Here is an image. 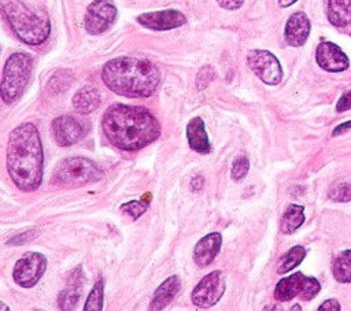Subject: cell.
<instances>
[{"mask_svg": "<svg viewBox=\"0 0 351 311\" xmlns=\"http://www.w3.org/2000/svg\"><path fill=\"white\" fill-rule=\"evenodd\" d=\"M101 130L114 147L137 151L159 137L160 125L145 107L115 103L104 111Z\"/></svg>", "mask_w": 351, "mask_h": 311, "instance_id": "cell-1", "label": "cell"}, {"mask_svg": "<svg viewBox=\"0 0 351 311\" xmlns=\"http://www.w3.org/2000/svg\"><path fill=\"white\" fill-rule=\"evenodd\" d=\"M43 169L44 151L36 125H18L7 144V170L12 182L22 192H33L43 182Z\"/></svg>", "mask_w": 351, "mask_h": 311, "instance_id": "cell-2", "label": "cell"}, {"mask_svg": "<svg viewBox=\"0 0 351 311\" xmlns=\"http://www.w3.org/2000/svg\"><path fill=\"white\" fill-rule=\"evenodd\" d=\"M101 79L110 90L119 96L149 97L160 82V73L147 59L119 56L103 66Z\"/></svg>", "mask_w": 351, "mask_h": 311, "instance_id": "cell-3", "label": "cell"}, {"mask_svg": "<svg viewBox=\"0 0 351 311\" xmlns=\"http://www.w3.org/2000/svg\"><path fill=\"white\" fill-rule=\"evenodd\" d=\"M1 10L15 36L27 45L43 44L49 33L51 23L44 15H38L21 0H1Z\"/></svg>", "mask_w": 351, "mask_h": 311, "instance_id": "cell-4", "label": "cell"}, {"mask_svg": "<svg viewBox=\"0 0 351 311\" xmlns=\"http://www.w3.org/2000/svg\"><path fill=\"white\" fill-rule=\"evenodd\" d=\"M33 70V58L26 52L12 53L3 69L1 99L5 104H14L22 96Z\"/></svg>", "mask_w": 351, "mask_h": 311, "instance_id": "cell-5", "label": "cell"}, {"mask_svg": "<svg viewBox=\"0 0 351 311\" xmlns=\"http://www.w3.org/2000/svg\"><path fill=\"white\" fill-rule=\"evenodd\" d=\"M103 177V170L90 159L71 156L63 159L52 174V184L60 186H82L97 182Z\"/></svg>", "mask_w": 351, "mask_h": 311, "instance_id": "cell-6", "label": "cell"}, {"mask_svg": "<svg viewBox=\"0 0 351 311\" xmlns=\"http://www.w3.org/2000/svg\"><path fill=\"white\" fill-rule=\"evenodd\" d=\"M225 275L219 270H214L204 275L191 293L192 303L199 308H210L215 306L225 292Z\"/></svg>", "mask_w": 351, "mask_h": 311, "instance_id": "cell-7", "label": "cell"}, {"mask_svg": "<svg viewBox=\"0 0 351 311\" xmlns=\"http://www.w3.org/2000/svg\"><path fill=\"white\" fill-rule=\"evenodd\" d=\"M247 64L266 85H278L282 79L281 64L270 51L251 49L247 55Z\"/></svg>", "mask_w": 351, "mask_h": 311, "instance_id": "cell-8", "label": "cell"}, {"mask_svg": "<svg viewBox=\"0 0 351 311\" xmlns=\"http://www.w3.org/2000/svg\"><path fill=\"white\" fill-rule=\"evenodd\" d=\"M47 269V258L40 252H26L22 255L12 270L14 281L22 288L34 286L44 275Z\"/></svg>", "mask_w": 351, "mask_h": 311, "instance_id": "cell-9", "label": "cell"}, {"mask_svg": "<svg viewBox=\"0 0 351 311\" xmlns=\"http://www.w3.org/2000/svg\"><path fill=\"white\" fill-rule=\"evenodd\" d=\"M117 14V7L111 0H93L84 16L85 30L92 36L104 33L115 22Z\"/></svg>", "mask_w": 351, "mask_h": 311, "instance_id": "cell-10", "label": "cell"}, {"mask_svg": "<svg viewBox=\"0 0 351 311\" xmlns=\"http://www.w3.org/2000/svg\"><path fill=\"white\" fill-rule=\"evenodd\" d=\"M136 21L151 30L163 32L180 27L186 23V16L178 10H160L152 12L140 14Z\"/></svg>", "mask_w": 351, "mask_h": 311, "instance_id": "cell-11", "label": "cell"}, {"mask_svg": "<svg viewBox=\"0 0 351 311\" xmlns=\"http://www.w3.org/2000/svg\"><path fill=\"white\" fill-rule=\"evenodd\" d=\"M52 133L59 147H70L85 136V127L71 115H60L52 121Z\"/></svg>", "mask_w": 351, "mask_h": 311, "instance_id": "cell-12", "label": "cell"}, {"mask_svg": "<svg viewBox=\"0 0 351 311\" xmlns=\"http://www.w3.org/2000/svg\"><path fill=\"white\" fill-rule=\"evenodd\" d=\"M315 60L318 66L329 73H340L348 69L350 60L347 55L340 49L339 45L324 41L317 47Z\"/></svg>", "mask_w": 351, "mask_h": 311, "instance_id": "cell-13", "label": "cell"}, {"mask_svg": "<svg viewBox=\"0 0 351 311\" xmlns=\"http://www.w3.org/2000/svg\"><path fill=\"white\" fill-rule=\"evenodd\" d=\"M310 29H311V23L308 16L302 11L293 12L285 23V29H284L285 42L291 47H302L310 36Z\"/></svg>", "mask_w": 351, "mask_h": 311, "instance_id": "cell-14", "label": "cell"}, {"mask_svg": "<svg viewBox=\"0 0 351 311\" xmlns=\"http://www.w3.org/2000/svg\"><path fill=\"white\" fill-rule=\"evenodd\" d=\"M222 245V236L218 232H213L202 237L193 247V260L197 266H208L218 255Z\"/></svg>", "mask_w": 351, "mask_h": 311, "instance_id": "cell-15", "label": "cell"}, {"mask_svg": "<svg viewBox=\"0 0 351 311\" xmlns=\"http://www.w3.org/2000/svg\"><path fill=\"white\" fill-rule=\"evenodd\" d=\"M82 282H84V275L81 271V267L78 266L73 273L70 274L66 288L60 290L58 303L60 310H74L80 297H81V289H82Z\"/></svg>", "mask_w": 351, "mask_h": 311, "instance_id": "cell-16", "label": "cell"}, {"mask_svg": "<svg viewBox=\"0 0 351 311\" xmlns=\"http://www.w3.org/2000/svg\"><path fill=\"white\" fill-rule=\"evenodd\" d=\"M185 133L188 144L193 151L199 153H208L211 151L208 134L206 132L204 122L200 116H195L186 123Z\"/></svg>", "mask_w": 351, "mask_h": 311, "instance_id": "cell-17", "label": "cell"}, {"mask_svg": "<svg viewBox=\"0 0 351 311\" xmlns=\"http://www.w3.org/2000/svg\"><path fill=\"white\" fill-rule=\"evenodd\" d=\"M180 288H181V282L177 275H170L169 278H166L155 290V295H154L149 308L151 310H162L166 306H169L170 301L178 293Z\"/></svg>", "mask_w": 351, "mask_h": 311, "instance_id": "cell-18", "label": "cell"}, {"mask_svg": "<svg viewBox=\"0 0 351 311\" xmlns=\"http://www.w3.org/2000/svg\"><path fill=\"white\" fill-rule=\"evenodd\" d=\"M304 278H306V275L302 274L300 271H298V273H293V274L280 279L274 289V297L278 301H288V300L293 299L295 296L300 295L303 284H304Z\"/></svg>", "mask_w": 351, "mask_h": 311, "instance_id": "cell-19", "label": "cell"}, {"mask_svg": "<svg viewBox=\"0 0 351 311\" xmlns=\"http://www.w3.org/2000/svg\"><path fill=\"white\" fill-rule=\"evenodd\" d=\"M328 21L337 27L351 23V0H324Z\"/></svg>", "mask_w": 351, "mask_h": 311, "instance_id": "cell-20", "label": "cell"}, {"mask_svg": "<svg viewBox=\"0 0 351 311\" xmlns=\"http://www.w3.org/2000/svg\"><path fill=\"white\" fill-rule=\"evenodd\" d=\"M73 105L80 114H89L100 105V93L92 85H85L73 96Z\"/></svg>", "mask_w": 351, "mask_h": 311, "instance_id": "cell-21", "label": "cell"}, {"mask_svg": "<svg viewBox=\"0 0 351 311\" xmlns=\"http://www.w3.org/2000/svg\"><path fill=\"white\" fill-rule=\"evenodd\" d=\"M304 222V207L299 204H291L282 214L280 222V230L284 234H292Z\"/></svg>", "mask_w": 351, "mask_h": 311, "instance_id": "cell-22", "label": "cell"}, {"mask_svg": "<svg viewBox=\"0 0 351 311\" xmlns=\"http://www.w3.org/2000/svg\"><path fill=\"white\" fill-rule=\"evenodd\" d=\"M332 273L337 282H351V249H346L336 256L332 266Z\"/></svg>", "mask_w": 351, "mask_h": 311, "instance_id": "cell-23", "label": "cell"}, {"mask_svg": "<svg viewBox=\"0 0 351 311\" xmlns=\"http://www.w3.org/2000/svg\"><path fill=\"white\" fill-rule=\"evenodd\" d=\"M306 256V249L302 245H295L292 247L285 256L282 258L280 266H278V274H285L291 270H293L296 266H299L302 263V260Z\"/></svg>", "mask_w": 351, "mask_h": 311, "instance_id": "cell-24", "label": "cell"}, {"mask_svg": "<svg viewBox=\"0 0 351 311\" xmlns=\"http://www.w3.org/2000/svg\"><path fill=\"white\" fill-rule=\"evenodd\" d=\"M103 281H97L88 295L84 311H100L103 310Z\"/></svg>", "mask_w": 351, "mask_h": 311, "instance_id": "cell-25", "label": "cell"}, {"mask_svg": "<svg viewBox=\"0 0 351 311\" xmlns=\"http://www.w3.org/2000/svg\"><path fill=\"white\" fill-rule=\"evenodd\" d=\"M250 169V162L245 156H239L233 160L232 163V169H230V175L234 181H241Z\"/></svg>", "mask_w": 351, "mask_h": 311, "instance_id": "cell-26", "label": "cell"}, {"mask_svg": "<svg viewBox=\"0 0 351 311\" xmlns=\"http://www.w3.org/2000/svg\"><path fill=\"white\" fill-rule=\"evenodd\" d=\"M329 197L335 201H350L351 200V184L340 182L332 186L329 190Z\"/></svg>", "mask_w": 351, "mask_h": 311, "instance_id": "cell-27", "label": "cell"}, {"mask_svg": "<svg viewBox=\"0 0 351 311\" xmlns=\"http://www.w3.org/2000/svg\"><path fill=\"white\" fill-rule=\"evenodd\" d=\"M148 204L145 201H140V200H133L129 203H125L121 206V211L125 212L126 215L132 216L133 219H137L138 216H141L145 211H147Z\"/></svg>", "mask_w": 351, "mask_h": 311, "instance_id": "cell-28", "label": "cell"}, {"mask_svg": "<svg viewBox=\"0 0 351 311\" xmlns=\"http://www.w3.org/2000/svg\"><path fill=\"white\" fill-rule=\"evenodd\" d=\"M319 289H321V285L317 281V278L306 277L302 292H300L299 296L302 297V300H311L319 292Z\"/></svg>", "mask_w": 351, "mask_h": 311, "instance_id": "cell-29", "label": "cell"}, {"mask_svg": "<svg viewBox=\"0 0 351 311\" xmlns=\"http://www.w3.org/2000/svg\"><path fill=\"white\" fill-rule=\"evenodd\" d=\"M215 77L214 70L210 66H204L200 69L197 77H196V85L199 89H204Z\"/></svg>", "mask_w": 351, "mask_h": 311, "instance_id": "cell-30", "label": "cell"}, {"mask_svg": "<svg viewBox=\"0 0 351 311\" xmlns=\"http://www.w3.org/2000/svg\"><path fill=\"white\" fill-rule=\"evenodd\" d=\"M351 108V90L346 92L337 101L336 104V110L337 112H343L346 110H350Z\"/></svg>", "mask_w": 351, "mask_h": 311, "instance_id": "cell-31", "label": "cell"}, {"mask_svg": "<svg viewBox=\"0 0 351 311\" xmlns=\"http://www.w3.org/2000/svg\"><path fill=\"white\" fill-rule=\"evenodd\" d=\"M217 3L219 4V7L233 11V10H239L243 5L244 0H217Z\"/></svg>", "mask_w": 351, "mask_h": 311, "instance_id": "cell-32", "label": "cell"}, {"mask_svg": "<svg viewBox=\"0 0 351 311\" xmlns=\"http://www.w3.org/2000/svg\"><path fill=\"white\" fill-rule=\"evenodd\" d=\"M318 310H319V311H322V310H326V311H339V310H340V304H339V301L335 300V299H328V300H325V301L318 307Z\"/></svg>", "mask_w": 351, "mask_h": 311, "instance_id": "cell-33", "label": "cell"}, {"mask_svg": "<svg viewBox=\"0 0 351 311\" xmlns=\"http://www.w3.org/2000/svg\"><path fill=\"white\" fill-rule=\"evenodd\" d=\"M351 127V121H348V122H344V123H341V125H339L335 130H333V136H339L340 133H343L344 130H348Z\"/></svg>", "mask_w": 351, "mask_h": 311, "instance_id": "cell-34", "label": "cell"}, {"mask_svg": "<svg viewBox=\"0 0 351 311\" xmlns=\"http://www.w3.org/2000/svg\"><path fill=\"white\" fill-rule=\"evenodd\" d=\"M296 1H298V0H278V5L282 7V8H285V7L292 5V4L296 3Z\"/></svg>", "mask_w": 351, "mask_h": 311, "instance_id": "cell-35", "label": "cell"}]
</instances>
